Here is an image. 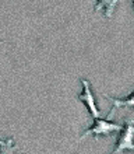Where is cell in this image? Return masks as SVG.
Returning <instances> with one entry per match:
<instances>
[{
  "label": "cell",
  "mask_w": 134,
  "mask_h": 154,
  "mask_svg": "<svg viewBox=\"0 0 134 154\" xmlns=\"http://www.w3.org/2000/svg\"><path fill=\"white\" fill-rule=\"evenodd\" d=\"M123 128V125H118V123H115V122H110L108 121V118H95L94 119V123L92 126H89L88 129L82 133V136L80 137L78 142H82L85 137L88 136H94L95 139L98 137H106V136H109L112 134L113 132H120Z\"/></svg>",
  "instance_id": "1"
},
{
  "label": "cell",
  "mask_w": 134,
  "mask_h": 154,
  "mask_svg": "<svg viewBox=\"0 0 134 154\" xmlns=\"http://www.w3.org/2000/svg\"><path fill=\"white\" fill-rule=\"evenodd\" d=\"M122 133L119 136V140L116 143V147L112 154H122L123 151H134V121L127 119L123 125Z\"/></svg>",
  "instance_id": "2"
},
{
  "label": "cell",
  "mask_w": 134,
  "mask_h": 154,
  "mask_svg": "<svg viewBox=\"0 0 134 154\" xmlns=\"http://www.w3.org/2000/svg\"><path fill=\"white\" fill-rule=\"evenodd\" d=\"M18 147L14 144L13 139H7V140H1L0 139V154H14Z\"/></svg>",
  "instance_id": "6"
},
{
  "label": "cell",
  "mask_w": 134,
  "mask_h": 154,
  "mask_svg": "<svg viewBox=\"0 0 134 154\" xmlns=\"http://www.w3.org/2000/svg\"><path fill=\"white\" fill-rule=\"evenodd\" d=\"M3 44H6V41H0V45H3Z\"/></svg>",
  "instance_id": "7"
},
{
  "label": "cell",
  "mask_w": 134,
  "mask_h": 154,
  "mask_svg": "<svg viewBox=\"0 0 134 154\" xmlns=\"http://www.w3.org/2000/svg\"><path fill=\"white\" fill-rule=\"evenodd\" d=\"M0 25H1V24H0Z\"/></svg>",
  "instance_id": "9"
},
{
  "label": "cell",
  "mask_w": 134,
  "mask_h": 154,
  "mask_svg": "<svg viewBox=\"0 0 134 154\" xmlns=\"http://www.w3.org/2000/svg\"><path fill=\"white\" fill-rule=\"evenodd\" d=\"M131 3H133V7H134V0H131Z\"/></svg>",
  "instance_id": "8"
},
{
  "label": "cell",
  "mask_w": 134,
  "mask_h": 154,
  "mask_svg": "<svg viewBox=\"0 0 134 154\" xmlns=\"http://www.w3.org/2000/svg\"><path fill=\"white\" fill-rule=\"evenodd\" d=\"M81 84H82V93L78 95V100L85 104V106L88 108L89 114H91V116H92L94 119H95V118H101L102 115H101V112H99V109L97 108V104H95V97H94L92 91H91V85H89L88 80L82 79Z\"/></svg>",
  "instance_id": "3"
},
{
  "label": "cell",
  "mask_w": 134,
  "mask_h": 154,
  "mask_svg": "<svg viewBox=\"0 0 134 154\" xmlns=\"http://www.w3.org/2000/svg\"><path fill=\"white\" fill-rule=\"evenodd\" d=\"M103 97L108 98V100L113 104V108H112V109H115V108H134V91L129 95V97L123 98V100L112 98V97H109V95H103Z\"/></svg>",
  "instance_id": "5"
},
{
  "label": "cell",
  "mask_w": 134,
  "mask_h": 154,
  "mask_svg": "<svg viewBox=\"0 0 134 154\" xmlns=\"http://www.w3.org/2000/svg\"><path fill=\"white\" fill-rule=\"evenodd\" d=\"M118 3H119V0H97V4H95L94 10L95 11H101L102 10L108 18H112Z\"/></svg>",
  "instance_id": "4"
}]
</instances>
